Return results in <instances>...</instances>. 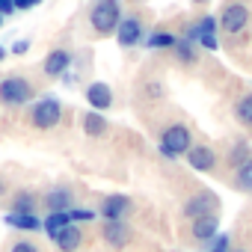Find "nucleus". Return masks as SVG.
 <instances>
[{
	"mask_svg": "<svg viewBox=\"0 0 252 252\" xmlns=\"http://www.w3.org/2000/svg\"><path fill=\"white\" fill-rule=\"evenodd\" d=\"M228 249H231V237L220 231L214 240H208V249H205V252H228Z\"/></svg>",
	"mask_w": 252,
	"mask_h": 252,
	"instance_id": "obj_26",
	"label": "nucleus"
},
{
	"mask_svg": "<svg viewBox=\"0 0 252 252\" xmlns=\"http://www.w3.org/2000/svg\"><path fill=\"white\" fill-rule=\"evenodd\" d=\"M71 60H74V54H71L68 48H54V51L45 57L42 71H45L48 77H63V74L71 68Z\"/></svg>",
	"mask_w": 252,
	"mask_h": 252,
	"instance_id": "obj_11",
	"label": "nucleus"
},
{
	"mask_svg": "<svg viewBox=\"0 0 252 252\" xmlns=\"http://www.w3.org/2000/svg\"><path fill=\"white\" fill-rule=\"evenodd\" d=\"M249 24V6L243 3V0H231V3H225L222 15H220V30L237 36L240 30H246Z\"/></svg>",
	"mask_w": 252,
	"mask_h": 252,
	"instance_id": "obj_5",
	"label": "nucleus"
},
{
	"mask_svg": "<svg viewBox=\"0 0 252 252\" xmlns=\"http://www.w3.org/2000/svg\"><path fill=\"white\" fill-rule=\"evenodd\" d=\"M146 39V27H143V18L140 15H122L119 27H116V42L122 48H134Z\"/></svg>",
	"mask_w": 252,
	"mask_h": 252,
	"instance_id": "obj_7",
	"label": "nucleus"
},
{
	"mask_svg": "<svg viewBox=\"0 0 252 252\" xmlns=\"http://www.w3.org/2000/svg\"><path fill=\"white\" fill-rule=\"evenodd\" d=\"M83 131H86V137H104L107 134V119H104V113L89 110L83 116Z\"/></svg>",
	"mask_w": 252,
	"mask_h": 252,
	"instance_id": "obj_20",
	"label": "nucleus"
},
{
	"mask_svg": "<svg viewBox=\"0 0 252 252\" xmlns=\"http://www.w3.org/2000/svg\"><path fill=\"white\" fill-rule=\"evenodd\" d=\"M27 51H30V42H27V39H18V42L12 45V54H18V57H24Z\"/></svg>",
	"mask_w": 252,
	"mask_h": 252,
	"instance_id": "obj_29",
	"label": "nucleus"
},
{
	"mask_svg": "<svg viewBox=\"0 0 252 252\" xmlns=\"http://www.w3.org/2000/svg\"><path fill=\"white\" fill-rule=\"evenodd\" d=\"M143 45H146L149 51H172V48H175V36H172L169 30H155V33H149V36L143 39Z\"/></svg>",
	"mask_w": 252,
	"mask_h": 252,
	"instance_id": "obj_17",
	"label": "nucleus"
},
{
	"mask_svg": "<svg viewBox=\"0 0 252 252\" xmlns=\"http://www.w3.org/2000/svg\"><path fill=\"white\" fill-rule=\"evenodd\" d=\"M68 217H71V222H95V217H98V211H92V208H71L68 211Z\"/></svg>",
	"mask_w": 252,
	"mask_h": 252,
	"instance_id": "obj_25",
	"label": "nucleus"
},
{
	"mask_svg": "<svg viewBox=\"0 0 252 252\" xmlns=\"http://www.w3.org/2000/svg\"><path fill=\"white\" fill-rule=\"evenodd\" d=\"M131 211H134L131 196H125V193H110V196H104V202H101V208H98V217H101V220H128Z\"/></svg>",
	"mask_w": 252,
	"mask_h": 252,
	"instance_id": "obj_8",
	"label": "nucleus"
},
{
	"mask_svg": "<svg viewBox=\"0 0 252 252\" xmlns=\"http://www.w3.org/2000/svg\"><path fill=\"white\" fill-rule=\"evenodd\" d=\"M101 240L107 243V246H113V249H125L131 243V228H128V222L125 220H104V225H101Z\"/></svg>",
	"mask_w": 252,
	"mask_h": 252,
	"instance_id": "obj_9",
	"label": "nucleus"
},
{
	"mask_svg": "<svg viewBox=\"0 0 252 252\" xmlns=\"http://www.w3.org/2000/svg\"><path fill=\"white\" fill-rule=\"evenodd\" d=\"M3 57H6V48H3V45H0V60H3Z\"/></svg>",
	"mask_w": 252,
	"mask_h": 252,
	"instance_id": "obj_31",
	"label": "nucleus"
},
{
	"mask_svg": "<svg viewBox=\"0 0 252 252\" xmlns=\"http://www.w3.org/2000/svg\"><path fill=\"white\" fill-rule=\"evenodd\" d=\"M193 3H199V6H205V3H208V0H193Z\"/></svg>",
	"mask_w": 252,
	"mask_h": 252,
	"instance_id": "obj_32",
	"label": "nucleus"
},
{
	"mask_svg": "<svg viewBox=\"0 0 252 252\" xmlns=\"http://www.w3.org/2000/svg\"><path fill=\"white\" fill-rule=\"evenodd\" d=\"M36 205H39V196L33 190H18L12 196V211L15 214H36Z\"/></svg>",
	"mask_w": 252,
	"mask_h": 252,
	"instance_id": "obj_19",
	"label": "nucleus"
},
{
	"mask_svg": "<svg viewBox=\"0 0 252 252\" xmlns=\"http://www.w3.org/2000/svg\"><path fill=\"white\" fill-rule=\"evenodd\" d=\"M86 101H89V107H92L95 113H104V110L113 107V89H110L107 83L95 80V83L86 86Z\"/></svg>",
	"mask_w": 252,
	"mask_h": 252,
	"instance_id": "obj_13",
	"label": "nucleus"
},
{
	"mask_svg": "<svg viewBox=\"0 0 252 252\" xmlns=\"http://www.w3.org/2000/svg\"><path fill=\"white\" fill-rule=\"evenodd\" d=\"M119 21H122V6H119V0H95V3L89 6V27H92L98 36L116 33Z\"/></svg>",
	"mask_w": 252,
	"mask_h": 252,
	"instance_id": "obj_1",
	"label": "nucleus"
},
{
	"mask_svg": "<svg viewBox=\"0 0 252 252\" xmlns=\"http://www.w3.org/2000/svg\"><path fill=\"white\" fill-rule=\"evenodd\" d=\"M190 146H193V134H190L187 125H169V128L160 134V146L158 149H160L163 158L175 160V158H184L190 152Z\"/></svg>",
	"mask_w": 252,
	"mask_h": 252,
	"instance_id": "obj_4",
	"label": "nucleus"
},
{
	"mask_svg": "<svg viewBox=\"0 0 252 252\" xmlns=\"http://www.w3.org/2000/svg\"><path fill=\"white\" fill-rule=\"evenodd\" d=\"M190 234H193L199 243H208V240H214V237L220 234V217H217V214H208V217H199V220H193V225H190Z\"/></svg>",
	"mask_w": 252,
	"mask_h": 252,
	"instance_id": "obj_14",
	"label": "nucleus"
},
{
	"mask_svg": "<svg viewBox=\"0 0 252 252\" xmlns=\"http://www.w3.org/2000/svg\"><path fill=\"white\" fill-rule=\"evenodd\" d=\"M234 187L243 190V193H252V158L234 169Z\"/></svg>",
	"mask_w": 252,
	"mask_h": 252,
	"instance_id": "obj_24",
	"label": "nucleus"
},
{
	"mask_svg": "<svg viewBox=\"0 0 252 252\" xmlns=\"http://www.w3.org/2000/svg\"><path fill=\"white\" fill-rule=\"evenodd\" d=\"M9 252H39V246L30 240V237H21V240H15L12 243V249Z\"/></svg>",
	"mask_w": 252,
	"mask_h": 252,
	"instance_id": "obj_27",
	"label": "nucleus"
},
{
	"mask_svg": "<svg viewBox=\"0 0 252 252\" xmlns=\"http://www.w3.org/2000/svg\"><path fill=\"white\" fill-rule=\"evenodd\" d=\"M3 222H6L9 228H18V231H39V228H42V220H39L36 214H15V211H9V214L3 217Z\"/></svg>",
	"mask_w": 252,
	"mask_h": 252,
	"instance_id": "obj_16",
	"label": "nucleus"
},
{
	"mask_svg": "<svg viewBox=\"0 0 252 252\" xmlns=\"http://www.w3.org/2000/svg\"><path fill=\"white\" fill-rule=\"evenodd\" d=\"M12 12H15V3H12V0H0V15L6 18V15H12Z\"/></svg>",
	"mask_w": 252,
	"mask_h": 252,
	"instance_id": "obj_30",
	"label": "nucleus"
},
{
	"mask_svg": "<svg viewBox=\"0 0 252 252\" xmlns=\"http://www.w3.org/2000/svg\"><path fill=\"white\" fill-rule=\"evenodd\" d=\"M0 24H3V15H0Z\"/></svg>",
	"mask_w": 252,
	"mask_h": 252,
	"instance_id": "obj_34",
	"label": "nucleus"
},
{
	"mask_svg": "<svg viewBox=\"0 0 252 252\" xmlns=\"http://www.w3.org/2000/svg\"><path fill=\"white\" fill-rule=\"evenodd\" d=\"M63 119V101L57 95H42L39 101H33L30 107V125L36 131H51L57 128Z\"/></svg>",
	"mask_w": 252,
	"mask_h": 252,
	"instance_id": "obj_2",
	"label": "nucleus"
},
{
	"mask_svg": "<svg viewBox=\"0 0 252 252\" xmlns=\"http://www.w3.org/2000/svg\"><path fill=\"white\" fill-rule=\"evenodd\" d=\"M196 42H190V39H175V48H172V54L178 57V63H184V65H193L196 60H199V54H196Z\"/></svg>",
	"mask_w": 252,
	"mask_h": 252,
	"instance_id": "obj_21",
	"label": "nucleus"
},
{
	"mask_svg": "<svg viewBox=\"0 0 252 252\" xmlns=\"http://www.w3.org/2000/svg\"><path fill=\"white\" fill-rule=\"evenodd\" d=\"M15 3V9H21V12H27V9H33V6H39L42 0H12Z\"/></svg>",
	"mask_w": 252,
	"mask_h": 252,
	"instance_id": "obj_28",
	"label": "nucleus"
},
{
	"mask_svg": "<svg viewBox=\"0 0 252 252\" xmlns=\"http://www.w3.org/2000/svg\"><path fill=\"white\" fill-rule=\"evenodd\" d=\"M228 252H246V249H228Z\"/></svg>",
	"mask_w": 252,
	"mask_h": 252,
	"instance_id": "obj_33",
	"label": "nucleus"
},
{
	"mask_svg": "<svg viewBox=\"0 0 252 252\" xmlns=\"http://www.w3.org/2000/svg\"><path fill=\"white\" fill-rule=\"evenodd\" d=\"M68 222H71L68 211H51V214L42 220V228H45V231H48V237L54 240V237H57V234H60V231L68 225Z\"/></svg>",
	"mask_w": 252,
	"mask_h": 252,
	"instance_id": "obj_18",
	"label": "nucleus"
},
{
	"mask_svg": "<svg viewBox=\"0 0 252 252\" xmlns=\"http://www.w3.org/2000/svg\"><path fill=\"white\" fill-rule=\"evenodd\" d=\"M184 217L187 220H199V217H208V214H217L220 211V196L211 193V190H199L196 196H190L184 202Z\"/></svg>",
	"mask_w": 252,
	"mask_h": 252,
	"instance_id": "obj_6",
	"label": "nucleus"
},
{
	"mask_svg": "<svg viewBox=\"0 0 252 252\" xmlns=\"http://www.w3.org/2000/svg\"><path fill=\"white\" fill-rule=\"evenodd\" d=\"M54 246H57L60 252H77V249L83 246V231H80V225H77V222H68V225L54 237Z\"/></svg>",
	"mask_w": 252,
	"mask_h": 252,
	"instance_id": "obj_15",
	"label": "nucleus"
},
{
	"mask_svg": "<svg viewBox=\"0 0 252 252\" xmlns=\"http://www.w3.org/2000/svg\"><path fill=\"white\" fill-rule=\"evenodd\" d=\"M249 158H252V149H249V143H246V140H240V143H234V146L228 149V158H225V163H228L231 169H237V166H243Z\"/></svg>",
	"mask_w": 252,
	"mask_h": 252,
	"instance_id": "obj_22",
	"label": "nucleus"
},
{
	"mask_svg": "<svg viewBox=\"0 0 252 252\" xmlns=\"http://www.w3.org/2000/svg\"><path fill=\"white\" fill-rule=\"evenodd\" d=\"M184 158H187L190 169H196V172H214L217 169V152L205 143H193Z\"/></svg>",
	"mask_w": 252,
	"mask_h": 252,
	"instance_id": "obj_10",
	"label": "nucleus"
},
{
	"mask_svg": "<svg viewBox=\"0 0 252 252\" xmlns=\"http://www.w3.org/2000/svg\"><path fill=\"white\" fill-rule=\"evenodd\" d=\"M42 205L48 208V214L51 211H71L74 208V190L71 187H51L45 196H42Z\"/></svg>",
	"mask_w": 252,
	"mask_h": 252,
	"instance_id": "obj_12",
	"label": "nucleus"
},
{
	"mask_svg": "<svg viewBox=\"0 0 252 252\" xmlns=\"http://www.w3.org/2000/svg\"><path fill=\"white\" fill-rule=\"evenodd\" d=\"M33 83L21 74H6L3 80H0V104L6 107H24L33 101Z\"/></svg>",
	"mask_w": 252,
	"mask_h": 252,
	"instance_id": "obj_3",
	"label": "nucleus"
},
{
	"mask_svg": "<svg viewBox=\"0 0 252 252\" xmlns=\"http://www.w3.org/2000/svg\"><path fill=\"white\" fill-rule=\"evenodd\" d=\"M234 119L246 128H252V92H246L243 98L234 101Z\"/></svg>",
	"mask_w": 252,
	"mask_h": 252,
	"instance_id": "obj_23",
	"label": "nucleus"
}]
</instances>
